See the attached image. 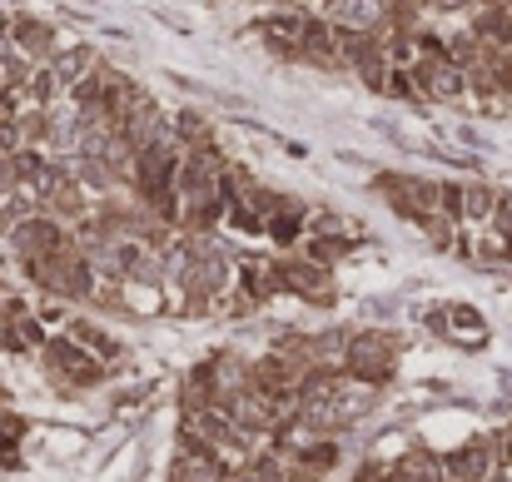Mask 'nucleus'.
<instances>
[{"mask_svg": "<svg viewBox=\"0 0 512 482\" xmlns=\"http://www.w3.org/2000/svg\"><path fill=\"white\" fill-rule=\"evenodd\" d=\"M418 229L428 234V244H433L438 254H458V244H463V224H458V219H448V214H438V209H433V214H423V219H418Z\"/></svg>", "mask_w": 512, "mask_h": 482, "instance_id": "nucleus-11", "label": "nucleus"}, {"mask_svg": "<svg viewBox=\"0 0 512 482\" xmlns=\"http://www.w3.org/2000/svg\"><path fill=\"white\" fill-rule=\"evenodd\" d=\"M493 438H473L453 453H438V468H443V482H488L493 473Z\"/></svg>", "mask_w": 512, "mask_h": 482, "instance_id": "nucleus-5", "label": "nucleus"}, {"mask_svg": "<svg viewBox=\"0 0 512 482\" xmlns=\"http://www.w3.org/2000/svg\"><path fill=\"white\" fill-rule=\"evenodd\" d=\"M279 274H284V294H294V299H309V304H329L334 299V269L309 259L304 249L279 254Z\"/></svg>", "mask_w": 512, "mask_h": 482, "instance_id": "nucleus-4", "label": "nucleus"}, {"mask_svg": "<svg viewBox=\"0 0 512 482\" xmlns=\"http://www.w3.org/2000/svg\"><path fill=\"white\" fill-rule=\"evenodd\" d=\"M443 338L468 343V348H483L488 343V323H483V314L473 304H453V309H443Z\"/></svg>", "mask_w": 512, "mask_h": 482, "instance_id": "nucleus-10", "label": "nucleus"}, {"mask_svg": "<svg viewBox=\"0 0 512 482\" xmlns=\"http://www.w3.org/2000/svg\"><path fill=\"white\" fill-rule=\"evenodd\" d=\"M10 45H15L25 60H50V55H55L50 25H40V20H30V15H15V20H10Z\"/></svg>", "mask_w": 512, "mask_h": 482, "instance_id": "nucleus-9", "label": "nucleus"}, {"mask_svg": "<svg viewBox=\"0 0 512 482\" xmlns=\"http://www.w3.org/2000/svg\"><path fill=\"white\" fill-rule=\"evenodd\" d=\"M65 338H70V343H80L85 353H95L105 368L125 353V348H120V338H115L105 323H95V319H70V323H65Z\"/></svg>", "mask_w": 512, "mask_h": 482, "instance_id": "nucleus-8", "label": "nucleus"}, {"mask_svg": "<svg viewBox=\"0 0 512 482\" xmlns=\"http://www.w3.org/2000/svg\"><path fill=\"white\" fill-rule=\"evenodd\" d=\"M234 289H244V294L264 309L274 294H284L279 259H239V264H234Z\"/></svg>", "mask_w": 512, "mask_h": 482, "instance_id": "nucleus-6", "label": "nucleus"}, {"mask_svg": "<svg viewBox=\"0 0 512 482\" xmlns=\"http://www.w3.org/2000/svg\"><path fill=\"white\" fill-rule=\"evenodd\" d=\"M264 239L279 249V254H294V249H304V239H309V209L294 199L289 209H274L269 219H264Z\"/></svg>", "mask_w": 512, "mask_h": 482, "instance_id": "nucleus-7", "label": "nucleus"}, {"mask_svg": "<svg viewBox=\"0 0 512 482\" xmlns=\"http://www.w3.org/2000/svg\"><path fill=\"white\" fill-rule=\"evenodd\" d=\"M398 353H403V338L388 333V328H358L348 333V353H343V373L348 383H363V388H383L398 368Z\"/></svg>", "mask_w": 512, "mask_h": 482, "instance_id": "nucleus-1", "label": "nucleus"}, {"mask_svg": "<svg viewBox=\"0 0 512 482\" xmlns=\"http://www.w3.org/2000/svg\"><path fill=\"white\" fill-rule=\"evenodd\" d=\"M40 363H45V373H50L60 388H70V393H80V388H100V383L110 378V368H105L95 353H85L80 343H70L65 333H50V338H45Z\"/></svg>", "mask_w": 512, "mask_h": 482, "instance_id": "nucleus-2", "label": "nucleus"}, {"mask_svg": "<svg viewBox=\"0 0 512 482\" xmlns=\"http://www.w3.org/2000/svg\"><path fill=\"white\" fill-rule=\"evenodd\" d=\"M5 234H10V249H15V259H20L25 269H35V264H45V259L75 249L70 224H60V219H50V214H25V219H15Z\"/></svg>", "mask_w": 512, "mask_h": 482, "instance_id": "nucleus-3", "label": "nucleus"}]
</instances>
